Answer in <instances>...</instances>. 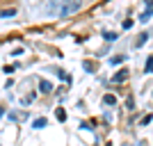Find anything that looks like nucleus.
<instances>
[{
  "label": "nucleus",
  "instance_id": "nucleus-1",
  "mask_svg": "<svg viewBox=\"0 0 153 146\" xmlns=\"http://www.w3.org/2000/svg\"><path fill=\"white\" fill-rule=\"evenodd\" d=\"M80 7H82V0H44L41 12L53 19H64V16L76 14Z\"/></svg>",
  "mask_w": 153,
  "mask_h": 146
},
{
  "label": "nucleus",
  "instance_id": "nucleus-2",
  "mask_svg": "<svg viewBox=\"0 0 153 146\" xmlns=\"http://www.w3.org/2000/svg\"><path fill=\"white\" fill-rule=\"evenodd\" d=\"M123 80H128V71H126V69H123V71H119V73H117V76L112 78V82H117V84H119V82H123Z\"/></svg>",
  "mask_w": 153,
  "mask_h": 146
},
{
  "label": "nucleus",
  "instance_id": "nucleus-3",
  "mask_svg": "<svg viewBox=\"0 0 153 146\" xmlns=\"http://www.w3.org/2000/svg\"><path fill=\"white\" fill-rule=\"evenodd\" d=\"M39 89H41L44 94H48V91H53V84L48 82V80H39Z\"/></svg>",
  "mask_w": 153,
  "mask_h": 146
},
{
  "label": "nucleus",
  "instance_id": "nucleus-4",
  "mask_svg": "<svg viewBox=\"0 0 153 146\" xmlns=\"http://www.w3.org/2000/svg\"><path fill=\"white\" fill-rule=\"evenodd\" d=\"M103 103H105V105H114L117 98H114L112 94H105V96H103Z\"/></svg>",
  "mask_w": 153,
  "mask_h": 146
},
{
  "label": "nucleus",
  "instance_id": "nucleus-5",
  "mask_svg": "<svg viewBox=\"0 0 153 146\" xmlns=\"http://www.w3.org/2000/svg\"><path fill=\"white\" fill-rule=\"evenodd\" d=\"M46 123H48V121H46L44 116H39V119H34V128H44Z\"/></svg>",
  "mask_w": 153,
  "mask_h": 146
},
{
  "label": "nucleus",
  "instance_id": "nucleus-6",
  "mask_svg": "<svg viewBox=\"0 0 153 146\" xmlns=\"http://www.w3.org/2000/svg\"><path fill=\"white\" fill-rule=\"evenodd\" d=\"M144 73H153V57L146 59V69H144Z\"/></svg>",
  "mask_w": 153,
  "mask_h": 146
},
{
  "label": "nucleus",
  "instance_id": "nucleus-7",
  "mask_svg": "<svg viewBox=\"0 0 153 146\" xmlns=\"http://www.w3.org/2000/svg\"><path fill=\"white\" fill-rule=\"evenodd\" d=\"M16 9H5V12H0V19H7V16H14Z\"/></svg>",
  "mask_w": 153,
  "mask_h": 146
},
{
  "label": "nucleus",
  "instance_id": "nucleus-8",
  "mask_svg": "<svg viewBox=\"0 0 153 146\" xmlns=\"http://www.w3.org/2000/svg\"><path fill=\"white\" fill-rule=\"evenodd\" d=\"M151 16H153V9H149V12H144V14H142L140 19H142V21H149Z\"/></svg>",
  "mask_w": 153,
  "mask_h": 146
},
{
  "label": "nucleus",
  "instance_id": "nucleus-9",
  "mask_svg": "<svg viewBox=\"0 0 153 146\" xmlns=\"http://www.w3.org/2000/svg\"><path fill=\"white\" fill-rule=\"evenodd\" d=\"M105 41H117V34L114 32H108V34H105Z\"/></svg>",
  "mask_w": 153,
  "mask_h": 146
},
{
  "label": "nucleus",
  "instance_id": "nucleus-10",
  "mask_svg": "<svg viewBox=\"0 0 153 146\" xmlns=\"http://www.w3.org/2000/svg\"><path fill=\"white\" fill-rule=\"evenodd\" d=\"M57 119H59V121L66 119V112H64V110H57Z\"/></svg>",
  "mask_w": 153,
  "mask_h": 146
},
{
  "label": "nucleus",
  "instance_id": "nucleus-11",
  "mask_svg": "<svg viewBox=\"0 0 153 146\" xmlns=\"http://www.w3.org/2000/svg\"><path fill=\"white\" fill-rule=\"evenodd\" d=\"M119 62H123V55H117V57H112V64H119Z\"/></svg>",
  "mask_w": 153,
  "mask_h": 146
},
{
  "label": "nucleus",
  "instance_id": "nucleus-12",
  "mask_svg": "<svg viewBox=\"0 0 153 146\" xmlns=\"http://www.w3.org/2000/svg\"><path fill=\"white\" fill-rule=\"evenodd\" d=\"M57 76L62 78V80H66V82H69V76H66V73H64V71H57Z\"/></svg>",
  "mask_w": 153,
  "mask_h": 146
},
{
  "label": "nucleus",
  "instance_id": "nucleus-13",
  "mask_svg": "<svg viewBox=\"0 0 153 146\" xmlns=\"http://www.w3.org/2000/svg\"><path fill=\"white\" fill-rule=\"evenodd\" d=\"M2 114H5V110H2V107H0V116H2Z\"/></svg>",
  "mask_w": 153,
  "mask_h": 146
},
{
  "label": "nucleus",
  "instance_id": "nucleus-14",
  "mask_svg": "<svg viewBox=\"0 0 153 146\" xmlns=\"http://www.w3.org/2000/svg\"><path fill=\"white\" fill-rule=\"evenodd\" d=\"M146 2H149V5H151V7H153V0H146Z\"/></svg>",
  "mask_w": 153,
  "mask_h": 146
}]
</instances>
